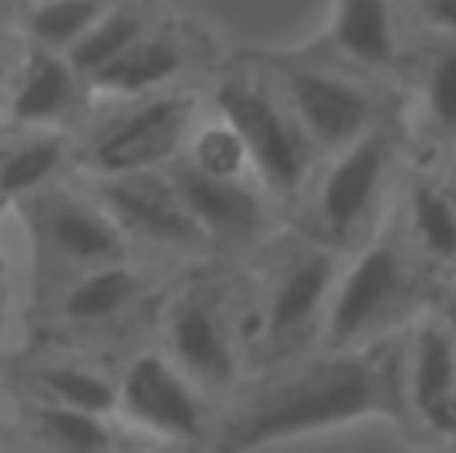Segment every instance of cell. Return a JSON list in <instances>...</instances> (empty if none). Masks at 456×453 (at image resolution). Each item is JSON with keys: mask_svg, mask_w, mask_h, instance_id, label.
Here are the masks:
<instances>
[{"mask_svg": "<svg viewBox=\"0 0 456 453\" xmlns=\"http://www.w3.org/2000/svg\"><path fill=\"white\" fill-rule=\"evenodd\" d=\"M184 165H192L205 177H221V181H248V157H244L236 133L221 117L213 125H197L184 144Z\"/></svg>", "mask_w": 456, "mask_h": 453, "instance_id": "obj_24", "label": "cell"}, {"mask_svg": "<svg viewBox=\"0 0 456 453\" xmlns=\"http://www.w3.org/2000/svg\"><path fill=\"white\" fill-rule=\"evenodd\" d=\"M216 117L236 133L256 185L276 197H292L305 185L316 149L281 96L256 80H224L216 88Z\"/></svg>", "mask_w": 456, "mask_h": 453, "instance_id": "obj_2", "label": "cell"}, {"mask_svg": "<svg viewBox=\"0 0 456 453\" xmlns=\"http://www.w3.org/2000/svg\"><path fill=\"white\" fill-rule=\"evenodd\" d=\"M425 117L441 136H456V37L436 45V53L425 64V85H420Z\"/></svg>", "mask_w": 456, "mask_h": 453, "instance_id": "obj_25", "label": "cell"}, {"mask_svg": "<svg viewBox=\"0 0 456 453\" xmlns=\"http://www.w3.org/2000/svg\"><path fill=\"white\" fill-rule=\"evenodd\" d=\"M281 101L305 128L316 152H340L353 141H361L369 128H377L372 125V117H377L372 96L356 80L337 77V72L292 64V69H284Z\"/></svg>", "mask_w": 456, "mask_h": 453, "instance_id": "obj_7", "label": "cell"}, {"mask_svg": "<svg viewBox=\"0 0 456 453\" xmlns=\"http://www.w3.org/2000/svg\"><path fill=\"white\" fill-rule=\"evenodd\" d=\"M412 301L409 257L393 237H380L361 249L353 265L337 277V293L329 301L324 342L329 353H353L388 329Z\"/></svg>", "mask_w": 456, "mask_h": 453, "instance_id": "obj_3", "label": "cell"}, {"mask_svg": "<svg viewBox=\"0 0 456 453\" xmlns=\"http://www.w3.org/2000/svg\"><path fill=\"white\" fill-rule=\"evenodd\" d=\"M168 361L200 390H224L236 377L228 329L208 297L184 293L168 313Z\"/></svg>", "mask_w": 456, "mask_h": 453, "instance_id": "obj_9", "label": "cell"}, {"mask_svg": "<svg viewBox=\"0 0 456 453\" xmlns=\"http://www.w3.org/2000/svg\"><path fill=\"white\" fill-rule=\"evenodd\" d=\"M404 398L433 433L456 441V345L436 317H425L409 342Z\"/></svg>", "mask_w": 456, "mask_h": 453, "instance_id": "obj_10", "label": "cell"}, {"mask_svg": "<svg viewBox=\"0 0 456 453\" xmlns=\"http://www.w3.org/2000/svg\"><path fill=\"white\" fill-rule=\"evenodd\" d=\"M388 157L393 144L380 128H369L361 141L337 152L329 169H324L321 185H316V233H321L324 249H345L364 233L372 209L380 201L388 177Z\"/></svg>", "mask_w": 456, "mask_h": 453, "instance_id": "obj_5", "label": "cell"}, {"mask_svg": "<svg viewBox=\"0 0 456 453\" xmlns=\"http://www.w3.org/2000/svg\"><path fill=\"white\" fill-rule=\"evenodd\" d=\"M409 229L420 253L433 261H456V201L444 185L417 181L409 189Z\"/></svg>", "mask_w": 456, "mask_h": 453, "instance_id": "obj_20", "label": "cell"}, {"mask_svg": "<svg viewBox=\"0 0 456 453\" xmlns=\"http://www.w3.org/2000/svg\"><path fill=\"white\" fill-rule=\"evenodd\" d=\"M112 453H149V449H112Z\"/></svg>", "mask_w": 456, "mask_h": 453, "instance_id": "obj_29", "label": "cell"}, {"mask_svg": "<svg viewBox=\"0 0 456 453\" xmlns=\"http://www.w3.org/2000/svg\"><path fill=\"white\" fill-rule=\"evenodd\" d=\"M109 0H45L32 8L28 16V32H32V48L64 56L96 21L104 16Z\"/></svg>", "mask_w": 456, "mask_h": 453, "instance_id": "obj_22", "label": "cell"}, {"mask_svg": "<svg viewBox=\"0 0 456 453\" xmlns=\"http://www.w3.org/2000/svg\"><path fill=\"white\" fill-rule=\"evenodd\" d=\"M332 289H337V261H332L329 249L297 253L273 285V301H268V321H265L268 337L284 342V337L300 334L305 325H313L316 313L332 301Z\"/></svg>", "mask_w": 456, "mask_h": 453, "instance_id": "obj_14", "label": "cell"}, {"mask_svg": "<svg viewBox=\"0 0 456 453\" xmlns=\"http://www.w3.org/2000/svg\"><path fill=\"white\" fill-rule=\"evenodd\" d=\"M401 382L377 353H329L284 374L224 425L216 453H252L276 441L340 430L364 417H393L401 409Z\"/></svg>", "mask_w": 456, "mask_h": 453, "instance_id": "obj_1", "label": "cell"}, {"mask_svg": "<svg viewBox=\"0 0 456 453\" xmlns=\"http://www.w3.org/2000/svg\"><path fill=\"white\" fill-rule=\"evenodd\" d=\"M197 128V101L184 93H157L144 101H128L101 133L88 141L85 169L104 177L157 173L176 161Z\"/></svg>", "mask_w": 456, "mask_h": 453, "instance_id": "obj_4", "label": "cell"}, {"mask_svg": "<svg viewBox=\"0 0 456 453\" xmlns=\"http://www.w3.org/2000/svg\"><path fill=\"white\" fill-rule=\"evenodd\" d=\"M117 414L152 441L184 446L205 433V406L197 385L160 353H144L125 369L117 382Z\"/></svg>", "mask_w": 456, "mask_h": 453, "instance_id": "obj_6", "label": "cell"}, {"mask_svg": "<svg viewBox=\"0 0 456 453\" xmlns=\"http://www.w3.org/2000/svg\"><path fill=\"white\" fill-rule=\"evenodd\" d=\"M184 69V45L168 32H144L136 45H128L109 69H101L85 85V93L101 96V101H144L157 96L181 77Z\"/></svg>", "mask_w": 456, "mask_h": 453, "instance_id": "obj_12", "label": "cell"}, {"mask_svg": "<svg viewBox=\"0 0 456 453\" xmlns=\"http://www.w3.org/2000/svg\"><path fill=\"white\" fill-rule=\"evenodd\" d=\"M48 237L72 261H88V265H112L125 253V233L120 225L104 213L101 201H85V197H61L53 201L45 217Z\"/></svg>", "mask_w": 456, "mask_h": 453, "instance_id": "obj_15", "label": "cell"}, {"mask_svg": "<svg viewBox=\"0 0 456 453\" xmlns=\"http://www.w3.org/2000/svg\"><path fill=\"white\" fill-rule=\"evenodd\" d=\"M64 161V136L56 128L24 133L16 144L0 152V201H16L37 193Z\"/></svg>", "mask_w": 456, "mask_h": 453, "instance_id": "obj_18", "label": "cell"}, {"mask_svg": "<svg viewBox=\"0 0 456 453\" xmlns=\"http://www.w3.org/2000/svg\"><path fill=\"white\" fill-rule=\"evenodd\" d=\"M444 189H449V197L456 201V161H452V169H449V181H444Z\"/></svg>", "mask_w": 456, "mask_h": 453, "instance_id": "obj_28", "label": "cell"}, {"mask_svg": "<svg viewBox=\"0 0 456 453\" xmlns=\"http://www.w3.org/2000/svg\"><path fill=\"white\" fill-rule=\"evenodd\" d=\"M173 185L181 193L189 217L197 221V229L205 237H228V241H244L256 237L265 229V201L252 189L248 181H221V177H205L192 165H176Z\"/></svg>", "mask_w": 456, "mask_h": 453, "instance_id": "obj_11", "label": "cell"}, {"mask_svg": "<svg viewBox=\"0 0 456 453\" xmlns=\"http://www.w3.org/2000/svg\"><path fill=\"white\" fill-rule=\"evenodd\" d=\"M40 401L48 406H64L77 414L112 417L117 414V382L88 366H48L37 374Z\"/></svg>", "mask_w": 456, "mask_h": 453, "instance_id": "obj_19", "label": "cell"}, {"mask_svg": "<svg viewBox=\"0 0 456 453\" xmlns=\"http://www.w3.org/2000/svg\"><path fill=\"white\" fill-rule=\"evenodd\" d=\"M412 4L420 8V16L433 29H441L444 37H456V0H412Z\"/></svg>", "mask_w": 456, "mask_h": 453, "instance_id": "obj_26", "label": "cell"}, {"mask_svg": "<svg viewBox=\"0 0 456 453\" xmlns=\"http://www.w3.org/2000/svg\"><path fill=\"white\" fill-rule=\"evenodd\" d=\"M80 77L69 69V61L45 48H32L24 72L16 80L12 96H8V120L20 125L24 133L37 128H61L72 117V109L80 104Z\"/></svg>", "mask_w": 456, "mask_h": 453, "instance_id": "obj_13", "label": "cell"}, {"mask_svg": "<svg viewBox=\"0 0 456 453\" xmlns=\"http://www.w3.org/2000/svg\"><path fill=\"white\" fill-rule=\"evenodd\" d=\"M141 293V277H136L128 265L112 261V265H96L93 273L77 281L64 297V313L72 321H104L117 317L133 297Z\"/></svg>", "mask_w": 456, "mask_h": 453, "instance_id": "obj_21", "label": "cell"}, {"mask_svg": "<svg viewBox=\"0 0 456 453\" xmlns=\"http://www.w3.org/2000/svg\"><path fill=\"white\" fill-rule=\"evenodd\" d=\"M101 205L120 233H136L149 241H165V245H192L205 241L197 221L189 217L181 193H176L168 173H128V177H104L96 181Z\"/></svg>", "mask_w": 456, "mask_h": 453, "instance_id": "obj_8", "label": "cell"}, {"mask_svg": "<svg viewBox=\"0 0 456 453\" xmlns=\"http://www.w3.org/2000/svg\"><path fill=\"white\" fill-rule=\"evenodd\" d=\"M37 425L56 453H112V449H120L112 417H93V414H77V409L40 401Z\"/></svg>", "mask_w": 456, "mask_h": 453, "instance_id": "obj_23", "label": "cell"}, {"mask_svg": "<svg viewBox=\"0 0 456 453\" xmlns=\"http://www.w3.org/2000/svg\"><path fill=\"white\" fill-rule=\"evenodd\" d=\"M329 40L364 69H388L396 61L393 0H337Z\"/></svg>", "mask_w": 456, "mask_h": 453, "instance_id": "obj_16", "label": "cell"}, {"mask_svg": "<svg viewBox=\"0 0 456 453\" xmlns=\"http://www.w3.org/2000/svg\"><path fill=\"white\" fill-rule=\"evenodd\" d=\"M436 321H441L444 334H449V342L456 345V289L441 301V309H436Z\"/></svg>", "mask_w": 456, "mask_h": 453, "instance_id": "obj_27", "label": "cell"}, {"mask_svg": "<svg viewBox=\"0 0 456 453\" xmlns=\"http://www.w3.org/2000/svg\"><path fill=\"white\" fill-rule=\"evenodd\" d=\"M144 32H149V29H144V16L136 12V8L109 4L101 21H96L93 29H88L85 37H80L77 45L64 53V61H69V69L80 77V85H88L96 72L109 69V64L117 61L128 45H136Z\"/></svg>", "mask_w": 456, "mask_h": 453, "instance_id": "obj_17", "label": "cell"}]
</instances>
